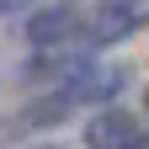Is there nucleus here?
I'll return each instance as SVG.
<instances>
[{
  "label": "nucleus",
  "instance_id": "7ed1b4c3",
  "mask_svg": "<svg viewBox=\"0 0 149 149\" xmlns=\"http://www.w3.org/2000/svg\"><path fill=\"white\" fill-rule=\"evenodd\" d=\"M16 6H22V0H0V11H16Z\"/></svg>",
  "mask_w": 149,
  "mask_h": 149
},
{
  "label": "nucleus",
  "instance_id": "20e7f679",
  "mask_svg": "<svg viewBox=\"0 0 149 149\" xmlns=\"http://www.w3.org/2000/svg\"><path fill=\"white\" fill-rule=\"evenodd\" d=\"M48 149H59V144H48Z\"/></svg>",
  "mask_w": 149,
  "mask_h": 149
},
{
  "label": "nucleus",
  "instance_id": "f257e3e1",
  "mask_svg": "<svg viewBox=\"0 0 149 149\" xmlns=\"http://www.w3.org/2000/svg\"><path fill=\"white\" fill-rule=\"evenodd\" d=\"M80 22H85V43H117V37H128L133 27L149 22V0H101Z\"/></svg>",
  "mask_w": 149,
  "mask_h": 149
},
{
  "label": "nucleus",
  "instance_id": "f03ea898",
  "mask_svg": "<svg viewBox=\"0 0 149 149\" xmlns=\"http://www.w3.org/2000/svg\"><path fill=\"white\" fill-rule=\"evenodd\" d=\"M85 144H91V149H149V139H144L139 117H128V112H117V107L91 117V128H85Z\"/></svg>",
  "mask_w": 149,
  "mask_h": 149
}]
</instances>
